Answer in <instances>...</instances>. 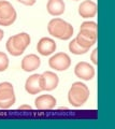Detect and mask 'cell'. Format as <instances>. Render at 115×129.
Returning <instances> with one entry per match:
<instances>
[{
	"mask_svg": "<svg viewBox=\"0 0 115 129\" xmlns=\"http://www.w3.org/2000/svg\"><path fill=\"white\" fill-rule=\"evenodd\" d=\"M97 13V5L92 0H85L79 7V14L83 18L94 17Z\"/></svg>",
	"mask_w": 115,
	"mask_h": 129,
	"instance_id": "8fae6325",
	"label": "cell"
},
{
	"mask_svg": "<svg viewBox=\"0 0 115 129\" xmlns=\"http://www.w3.org/2000/svg\"><path fill=\"white\" fill-rule=\"evenodd\" d=\"M18 110H31V107L30 106H22L18 108Z\"/></svg>",
	"mask_w": 115,
	"mask_h": 129,
	"instance_id": "44dd1931",
	"label": "cell"
},
{
	"mask_svg": "<svg viewBox=\"0 0 115 129\" xmlns=\"http://www.w3.org/2000/svg\"><path fill=\"white\" fill-rule=\"evenodd\" d=\"M46 9L51 15L59 16L65 12V2L63 0H49Z\"/></svg>",
	"mask_w": 115,
	"mask_h": 129,
	"instance_id": "9a60e30c",
	"label": "cell"
},
{
	"mask_svg": "<svg viewBox=\"0 0 115 129\" xmlns=\"http://www.w3.org/2000/svg\"><path fill=\"white\" fill-rule=\"evenodd\" d=\"M9 67V58L6 53L0 52V72H3Z\"/></svg>",
	"mask_w": 115,
	"mask_h": 129,
	"instance_id": "e0dca14e",
	"label": "cell"
},
{
	"mask_svg": "<svg viewBox=\"0 0 115 129\" xmlns=\"http://www.w3.org/2000/svg\"><path fill=\"white\" fill-rule=\"evenodd\" d=\"M25 89L29 95H37L41 92L43 89L41 87L40 74H32L29 76L25 83Z\"/></svg>",
	"mask_w": 115,
	"mask_h": 129,
	"instance_id": "7c38bea8",
	"label": "cell"
},
{
	"mask_svg": "<svg viewBox=\"0 0 115 129\" xmlns=\"http://www.w3.org/2000/svg\"><path fill=\"white\" fill-rule=\"evenodd\" d=\"M49 64L52 69L57 71H65L71 66V59L68 54L57 53L49 60Z\"/></svg>",
	"mask_w": 115,
	"mask_h": 129,
	"instance_id": "8992f818",
	"label": "cell"
},
{
	"mask_svg": "<svg viewBox=\"0 0 115 129\" xmlns=\"http://www.w3.org/2000/svg\"><path fill=\"white\" fill-rule=\"evenodd\" d=\"M16 11L9 1L0 0V26H10L16 19Z\"/></svg>",
	"mask_w": 115,
	"mask_h": 129,
	"instance_id": "5b68a950",
	"label": "cell"
},
{
	"mask_svg": "<svg viewBox=\"0 0 115 129\" xmlns=\"http://www.w3.org/2000/svg\"><path fill=\"white\" fill-rule=\"evenodd\" d=\"M56 99L51 95H41L35 99V108L38 110H52L56 106Z\"/></svg>",
	"mask_w": 115,
	"mask_h": 129,
	"instance_id": "4fadbf2b",
	"label": "cell"
},
{
	"mask_svg": "<svg viewBox=\"0 0 115 129\" xmlns=\"http://www.w3.org/2000/svg\"><path fill=\"white\" fill-rule=\"evenodd\" d=\"M13 85L9 82L0 83V109H9L15 103Z\"/></svg>",
	"mask_w": 115,
	"mask_h": 129,
	"instance_id": "277c9868",
	"label": "cell"
},
{
	"mask_svg": "<svg viewBox=\"0 0 115 129\" xmlns=\"http://www.w3.org/2000/svg\"><path fill=\"white\" fill-rule=\"evenodd\" d=\"M17 1L23 3V5H25V6H33L37 0H17Z\"/></svg>",
	"mask_w": 115,
	"mask_h": 129,
	"instance_id": "d6986e66",
	"label": "cell"
},
{
	"mask_svg": "<svg viewBox=\"0 0 115 129\" xmlns=\"http://www.w3.org/2000/svg\"><path fill=\"white\" fill-rule=\"evenodd\" d=\"M69 50H70L71 53L74 54V55H83V54H85L88 52L87 48H84V47L79 45L75 39H73L72 41L69 43Z\"/></svg>",
	"mask_w": 115,
	"mask_h": 129,
	"instance_id": "2e32d148",
	"label": "cell"
},
{
	"mask_svg": "<svg viewBox=\"0 0 115 129\" xmlns=\"http://www.w3.org/2000/svg\"><path fill=\"white\" fill-rule=\"evenodd\" d=\"M41 64V60L34 54H29L22 60V69L26 72H31L37 70Z\"/></svg>",
	"mask_w": 115,
	"mask_h": 129,
	"instance_id": "5bb4252c",
	"label": "cell"
},
{
	"mask_svg": "<svg viewBox=\"0 0 115 129\" xmlns=\"http://www.w3.org/2000/svg\"><path fill=\"white\" fill-rule=\"evenodd\" d=\"M47 31L57 39L69 40L73 35V27L61 18H54L47 25Z\"/></svg>",
	"mask_w": 115,
	"mask_h": 129,
	"instance_id": "6da1fadb",
	"label": "cell"
},
{
	"mask_svg": "<svg viewBox=\"0 0 115 129\" xmlns=\"http://www.w3.org/2000/svg\"><path fill=\"white\" fill-rule=\"evenodd\" d=\"M74 73L78 78L84 81H89L95 76V69L88 62L81 61L74 68Z\"/></svg>",
	"mask_w": 115,
	"mask_h": 129,
	"instance_id": "9c48e42d",
	"label": "cell"
},
{
	"mask_svg": "<svg viewBox=\"0 0 115 129\" xmlns=\"http://www.w3.org/2000/svg\"><path fill=\"white\" fill-rule=\"evenodd\" d=\"M30 44L29 35L22 32V34L12 36L7 41V50L12 56H21L25 50Z\"/></svg>",
	"mask_w": 115,
	"mask_h": 129,
	"instance_id": "3957f363",
	"label": "cell"
},
{
	"mask_svg": "<svg viewBox=\"0 0 115 129\" xmlns=\"http://www.w3.org/2000/svg\"><path fill=\"white\" fill-rule=\"evenodd\" d=\"M75 40H76V42H78V44L80 46L89 50V47H92L94 44L96 43L97 32L80 29V32H79V35L76 36Z\"/></svg>",
	"mask_w": 115,
	"mask_h": 129,
	"instance_id": "52a82bcc",
	"label": "cell"
},
{
	"mask_svg": "<svg viewBox=\"0 0 115 129\" xmlns=\"http://www.w3.org/2000/svg\"><path fill=\"white\" fill-rule=\"evenodd\" d=\"M56 43L51 38H42L37 44V51L43 56H49L56 51Z\"/></svg>",
	"mask_w": 115,
	"mask_h": 129,
	"instance_id": "30bf717a",
	"label": "cell"
},
{
	"mask_svg": "<svg viewBox=\"0 0 115 129\" xmlns=\"http://www.w3.org/2000/svg\"><path fill=\"white\" fill-rule=\"evenodd\" d=\"M3 36H5V34H3V30L0 29V41H1V39L3 38Z\"/></svg>",
	"mask_w": 115,
	"mask_h": 129,
	"instance_id": "7402d4cb",
	"label": "cell"
},
{
	"mask_svg": "<svg viewBox=\"0 0 115 129\" xmlns=\"http://www.w3.org/2000/svg\"><path fill=\"white\" fill-rule=\"evenodd\" d=\"M74 1H78V0H74Z\"/></svg>",
	"mask_w": 115,
	"mask_h": 129,
	"instance_id": "603a6c76",
	"label": "cell"
},
{
	"mask_svg": "<svg viewBox=\"0 0 115 129\" xmlns=\"http://www.w3.org/2000/svg\"><path fill=\"white\" fill-rule=\"evenodd\" d=\"M40 82H41V87L43 90L50 91L55 89L58 86L59 79L57 74H55L52 71H45L42 74H40Z\"/></svg>",
	"mask_w": 115,
	"mask_h": 129,
	"instance_id": "ba28073f",
	"label": "cell"
},
{
	"mask_svg": "<svg viewBox=\"0 0 115 129\" xmlns=\"http://www.w3.org/2000/svg\"><path fill=\"white\" fill-rule=\"evenodd\" d=\"M89 98V89L84 83L75 82L70 87L68 92L69 102L75 108H80Z\"/></svg>",
	"mask_w": 115,
	"mask_h": 129,
	"instance_id": "7a4b0ae2",
	"label": "cell"
},
{
	"mask_svg": "<svg viewBox=\"0 0 115 129\" xmlns=\"http://www.w3.org/2000/svg\"><path fill=\"white\" fill-rule=\"evenodd\" d=\"M80 29L83 30H89L93 32H97V24L95 22H84L81 25Z\"/></svg>",
	"mask_w": 115,
	"mask_h": 129,
	"instance_id": "ac0fdd59",
	"label": "cell"
},
{
	"mask_svg": "<svg viewBox=\"0 0 115 129\" xmlns=\"http://www.w3.org/2000/svg\"><path fill=\"white\" fill-rule=\"evenodd\" d=\"M90 58H92V61L94 64H97L98 61H97V48H95V50L93 51L92 55H90Z\"/></svg>",
	"mask_w": 115,
	"mask_h": 129,
	"instance_id": "ffe728a7",
	"label": "cell"
}]
</instances>
